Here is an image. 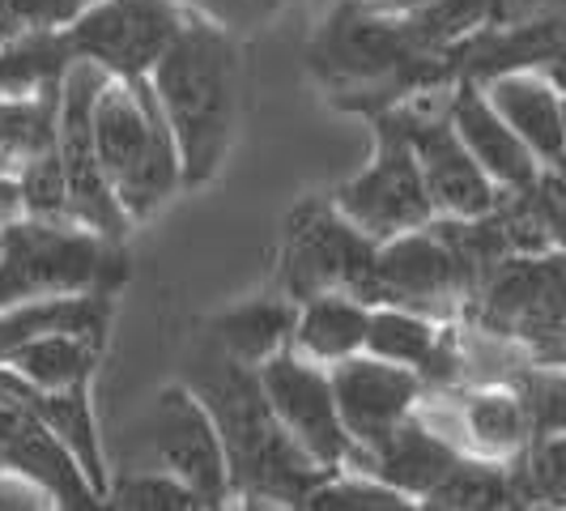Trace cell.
<instances>
[{
  "mask_svg": "<svg viewBox=\"0 0 566 511\" xmlns=\"http://www.w3.org/2000/svg\"><path fill=\"white\" fill-rule=\"evenodd\" d=\"M192 393L205 400V409L218 423V435L227 444L230 460V486H234L239 499L303 508V499L312 494L315 486L324 478H333L277 423L273 405L264 397L260 371L230 358L218 341L200 363Z\"/></svg>",
  "mask_w": 566,
  "mask_h": 511,
  "instance_id": "cell-1",
  "label": "cell"
},
{
  "mask_svg": "<svg viewBox=\"0 0 566 511\" xmlns=\"http://www.w3.org/2000/svg\"><path fill=\"white\" fill-rule=\"evenodd\" d=\"M149 82H154V94H158L175 145H179L184 188L209 184L234 142V115H239L234 30L188 9L179 34L149 69Z\"/></svg>",
  "mask_w": 566,
  "mask_h": 511,
  "instance_id": "cell-2",
  "label": "cell"
},
{
  "mask_svg": "<svg viewBox=\"0 0 566 511\" xmlns=\"http://www.w3.org/2000/svg\"><path fill=\"white\" fill-rule=\"evenodd\" d=\"M94 142L115 200L133 222L184 188L170 119L149 77H107L94 98Z\"/></svg>",
  "mask_w": 566,
  "mask_h": 511,
  "instance_id": "cell-3",
  "label": "cell"
},
{
  "mask_svg": "<svg viewBox=\"0 0 566 511\" xmlns=\"http://www.w3.org/2000/svg\"><path fill=\"white\" fill-rule=\"evenodd\" d=\"M119 278H124V255L115 239H103L77 222H48L27 213L4 227L0 307L115 290Z\"/></svg>",
  "mask_w": 566,
  "mask_h": 511,
  "instance_id": "cell-4",
  "label": "cell"
},
{
  "mask_svg": "<svg viewBox=\"0 0 566 511\" xmlns=\"http://www.w3.org/2000/svg\"><path fill=\"white\" fill-rule=\"evenodd\" d=\"M112 73L94 60H73L64 82H60V119H56V154L69 184V213L73 222L103 239H124V230L133 227V218L124 213V205L115 200L112 184L98 163V142H94V98L98 85Z\"/></svg>",
  "mask_w": 566,
  "mask_h": 511,
  "instance_id": "cell-5",
  "label": "cell"
},
{
  "mask_svg": "<svg viewBox=\"0 0 566 511\" xmlns=\"http://www.w3.org/2000/svg\"><path fill=\"white\" fill-rule=\"evenodd\" d=\"M333 205L363 234H370L375 243L392 239L400 230L430 227L434 205H430V192H426L422 163H418V149H413L409 119L379 115L375 163L363 175H354L337 192Z\"/></svg>",
  "mask_w": 566,
  "mask_h": 511,
  "instance_id": "cell-6",
  "label": "cell"
},
{
  "mask_svg": "<svg viewBox=\"0 0 566 511\" xmlns=\"http://www.w3.org/2000/svg\"><path fill=\"white\" fill-rule=\"evenodd\" d=\"M379 243L354 227L337 205L307 200L294 209L282 248V290L294 303H307L328 290L363 294Z\"/></svg>",
  "mask_w": 566,
  "mask_h": 511,
  "instance_id": "cell-7",
  "label": "cell"
},
{
  "mask_svg": "<svg viewBox=\"0 0 566 511\" xmlns=\"http://www.w3.org/2000/svg\"><path fill=\"white\" fill-rule=\"evenodd\" d=\"M184 18L179 0H94L64 34L77 56L103 64L112 77H149Z\"/></svg>",
  "mask_w": 566,
  "mask_h": 511,
  "instance_id": "cell-8",
  "label": "cell"
},
{
  "mask_svg": "<svg viewBox=\"0 0 566 511\" xmlns=\"http://www.w3.org/2000/svg\"><path fill=\"white\" fill-rule=\"evenodd\" d=\"M260 384H264V397L273 405L277 423L290 430V439L312 456L319 469L337 473L340 465L349 460L354 439H349V430L340 423L328 367L303 358L290 345V350H282L277 358H269L260 367Z\"/></svg>",
  "mask_w": 566,
  "mask_h": 511,
  "instance_id": "cell-9",
  "label": "cell"
},
{
  "mask_svg": "<svg viewBox=\"0 0 566 511\" xmlns=\"http://www.w3.org/2000/svg\"><path fill=\"white\" fill-rule=\"evenodd\" d=\"M149 448L158 469L188 482L209 508H222L234 486H230L227 444L218 435L213 414L192 388H163L149 409Z\"/></svg>",
  "mask_w": 566,
  "mask_h": 511,
  "instance_id": "cell-10",
  "label": "cell"
},
{
  "mask_svg": "<svg viewBox=\"0 0 566 511\" xmlns=\"http://www.w3.org/2000/svg\"><path fill=\"white\" fill-rule=\"evenodd\" d=\"M460 290H469V273L443 230H400L379 243L363 303H397L413 312H443Z\"/></svg>",
  "mask_w": 566,
  "mask_h": 511,
  "instance_id": "cell-11",
  "label": "cell"
},
{
  "mask_svg": "<svg viewBox=\"0 0 566 511\" xmlns=\"http://www.w3.org/2000/svg\"><path fill=\"white\" fill-rule=\"evenodd\" d=\"M430 52L413 18H388L367 4H345L333 13L315 60L340 82H379Z\"/></svg>",
  "mask_w": 566,
  "mask_h": 511,
  "instance_id": "cell-12",
  "label": "cell"
},
{
  "mask_svg": "<svg viewBox=\"0 0 566 511\" xmlns=\"http://www.w3.org/2000/svg\"><path fill=\"white\" fill-rule=\"evenodd\" d=\"M0 469L34 482L56 508L103 503L73 448L30 405L18 400H0Z\"/></svg>",
  "mask_w": 566,
  "mask_h": 511,
  "instance_id": "cell-13",
  "label": "cell"
},
{
  "mask_svg": "<svg viewBox=\"0 0 566 511\" xmlns=\"http://www.w3.org/2000/svg\"><path fill=\"white\" fill-rule=\"evenodd\" d=\"M328 375H333L340 423L349 430L354 448L379 444L392 426L405 423L418 409V397H422V375L418 371L388 363V358H375L367 350L345 358V363H333Z\"/></svg>",
  "mask_w": 566,
  "mask_h": 511,
  "instance_id": "cell-14",
  "label": "cell"
},
{
  "mask_svg": "<svg viewBox=\"0 0 566 511\" xmlns=\"http://www.w3.org/2000/svg\"><path fill=\"white\" fill-rule=\"evenodd\" d=\"M413 149L422 163V179L434 213L443 218H485L499 209V184L482 170V163L469 154V145L460 142L452 119H426L409 124Z\"/></svg>",
  "mask_w": 566,
  "mask_h": 511,
  "instance_id": "cell-15",
  "label": "cell"
},
{
  "mask_svg": "<svg viewBox=\"0 0 566 511\" xmlns=\"http://www.w3.org/2000/svg\"><path fill=\"white\" fill-rule=\"evenodd\" d=\"M349 456H367L363 473H370V478L397 486L400 494H409V499H426V494L455 469L460 448H455L448 435L430 430L422 418L409 414V418L392 426L379 444L349 448Z\"/></svg>",
  "mask_w": 566,
  "mask_h": 511,
  "instance_id": "cell-16",
  "label": "cell"
},
{
  "mask_svg": "<svg viewBox=\"0 0 566 511\" xmlns=\"http://www.w3.org/2000/svg\"><path fill=\"white\" fill-rule=\"evenodd\" d=\"M452 128L460 142L469 145V154L482 163V170L507 192H528L541 179V163L528 145L520 142V133L511 128L503 115L494 112V103L485 98V90L464 85L452 98Z\"/></svg>",
  "mask_w": 566,
  "mask_h": 511,
  "instance_id": "cell-17",
  "label": "cell"
},
{
  "mask_svg": "<svg viewBox=\"0 0 566 511\" xmlns=\"http://www.w3.org/2000/svg\"><path fill=\"white\" fill-rule=\"evenodd\" d=\"M485 98L520 133V142L537 154V163H545V167L563 163V94L554 90L549 77H541L533 69L499 73V77L485 82Z\"/></svg>",
  "mask_w": 566,
  "mask_h": 511,
  "instance_id": "cell-18",
  "label": "cell"
},
{
  "mask_svg": "<svg viewBox=\"0 0 566 511\" xmlns=\"http://www.w3.org/2000/svg\"><path fill=\"white\" fill-rule=\"evenodd\" d=\"M367 324L370 303H363L349 290H328V294H315L307 303H298L290 345L303 358L333 367V363H345V358L367 350Z\"/></svg>",
  "mask_w": 566,
  "mask_h": 511,
  "instance_id": "cell-19",
  "label": "cell"
},
{
  "mask_svg": "<svg viewBox=\"0 0 566 511\" xmlns=\"http://www.w3.org/2000/svg\"><path fill=\"white\" fill-rule=\"evenodd\" d=\"M294 320H298V303L285 290L282 294H260V299H248V303L218 315L213 320V341L227 350L230 358L260 371L269 358L290 350Z\"/></svg>",
  "mask_w": 566,
  "mask_h": 511,
  "instance_id": "cell-20",
  "label": "cell"
},
{
  "mask_svg": "<svg viewBox=\"0 0 566 511\" xmlns=\"http://www.w3.org/2000/svg\"><path fill=\"white\" fill-rule=\"evenodd\" d=\"M103 341L90 333H73V328H52L39 337L22 341L4 363L18 371L22 379H30L34 388L48 393H69V388H85L94 363H98Z\"/></svg>",
  "mask_w": 566,
  "mask_h": 511,
  "instance_id": "cell-21",
  "label": "cell"
},
{
  "mask_svg": "<svg viewBox=\"0 0 566 511\" xmlns=\"http://www.w3.org/2000/svg\"><path fill=\"white\" fill-rule=\"evenodd\" d=\"M77 60L64 30H13L0 34V98H30L64 82Z\"/></svg>",
  "mask_w": 566,
  "mask_h": 511,
  "instance_id": "cell-22",
  "label": "cell"
},
{
  "mask_svg": "<svg viewBox=\"0 0 566 511\" xmlns=\"http://www.w3.org/2000/svg\"><path fill=\"white\" fill-rule=\"evenodd\" d=\"M455 423L464 430L469 448L485 460H515V456L528 448L533 439V423H528V405L520 393L511 388H482V393H469Z\"/></svg>",
  "mask_w": 566,
  "mask_h": 511,
  "instance_id": "cell-23",
  "label": "cell"
},
{
  "mask_svg": "<svg viewBox=\"0 0 566 511\" xmlns=\"http://www.w3.org/2000/svg\"><path fill=\"white\" fill-rule=\"evenodd\" d=\"M60 85L30 98H0V175L18 179L30 163L56 149Z\"/></svg>",
  "mask_w": 566,
  "mask_h": 511,
  "instance_id": "cell-24",
  "label": "cell"
},
{
  "mask_svg": "<svg viewBox=\"0 0 566 511\" xmlns=\"http://www.w3.org/2000/svg\"><path fill=\"white\" fill-rule=\"evenodd\" d=\"M426 508H452V511H485V508H511L520 503L515 482H511V469L503 460H469L460 456L455 469L434 486L422 499Z\"/></svg>",
  "mask_w": 566,
  "mask_h": 511,
  "instance_id": "cell-25",
  "label": "cell"
},
{
  "mask_svg": "<svg viewBox=\"0 0 566 511\" xmlns=\"http://www.w3.org/2000/svg\"><path fill=\"white\" fill-rule=\"evenodd\" d=\"M439 345V328L413 307H397V303H375L367 324V354L388 358L400 367H413L422 375Z\"/></svg>",
  "mask_w": 566,
  "mask_h": 511,
  "instance_id": "cell-26",
  "label": "cell"
},
{
  "mask_svg": "<svg viewBox=\"0 0 566 511\" xmlns=\"http://www.w3.org/2000/svg\"><path fill=\"white\" fill-rule=\"evenodd\" d=\"M511 482H515L520 503L545 499V503L566 508V430L533 435V444L515 456Z\"/></svg>",
  "mask_w": 566,
  "mask_h": 511,
  "instance_id": "cell-27",
  "label": "cell"
},
{
  "mask_svg": "<svg viewBox=\"0 0 566 511\" xmlns=\"http://www.w3.org/2000/svg\"><path fill=\"white\" fill-rule=\"evenodd\" d=\"M303 508L312 511H400L409 508V494H400L397 486L379 482L370 473H354V478H324L312 494L303 499Z\"/></svg>",
  "mask_w": 566,
  "mask_h": 511,
  "instance_id": "cell-28",
  "label": "cell"
},
{
  "mask_svg": "<svg viewBox=\"0 0 566 511\" xmlns=\"http://www.w3.org/2000/svg\"><path fill=\"white\" fill-rule=\"evenodd\" d=\"M18 188H22V213L27 218H48V222H73L69 213V184H64V167H60V154H43L39 163H30L18 175Z\"/></svg>",
  "mask_w": 566,
  "mask_h": 511,
  "instance_id": "cell-29",
  "label": "cell"
},
{
  "mask_svg": "<svg viewBox=\"0 0 566 511\" xmlns=\"http://www.w3.org/2000/svg\"><path fill=\"white\" fill-rule=\"evenodd\" d=\"M115 508H137V511H197V508H209L205 499H200L197 490L188 482H179L175 473L167 469H158V473H142V478H133V482L115 486L112 494Z\"/></svg>",
  "mask_w": 566,
  "mask_h": 511,
  "instance_id": "cell-30",
  "label": "cell"
},
{
  "mask_svg": "<svg viewBox=\"0 0 566 511\" xmlns=\"http://www.w3.org/2000/svg\"><path fill=\"white\" fill-rule=\"evenodd\" d=\"M94 0H0V34L13 30H64Z\"/></svg>",
  "mask_w": 566,
  "mask_h": 511,
  "instance_id": "cell-31",
  "label": "cell"
},
{
  "mask_svg": "<svg viewBox=\"0 0 566 511\" xmlns=\"http://www.w3.org/2000/svg\"><path fill=\"white\" fill-rule=\"evenodd\" d=\"M179 4H184V9H192V13L213 18L218 27H227V30L264 27V22L282 9V0H179Z\"/></svg>",
  "mask_w": 566,
  "mask_h": 511,
  "instance_id": "cell-32",
  "label": "cell"
},
{
  "mask_svg": "<svg viewBox=\"0 0 566 511\" xmlns=\"http://www.w3.org/2000/svg\"><path fill=\"white\" fill-rule=\"evenodd\" d=\"M39 508H56V503L34 482L0 469V511H39Z\"/></svg>",
  "mask_w": 566,
  "mask_h": 511,
  "instance_id": "cell-33",
  "label": "cell"
},
{
  "mask_svg": "<svg viewBox=\"0 0 566 511\" xmlns=\"http://www.w3.org/2000/svg\"><path fill=\"white\" fill-rule=\"evenodd\" d=\"M554 73L566 82V39H563V48H558V56H554Z\"/></svg>",
  "mask_w": 566,
  "mask_h": 511,
  "instance_id": "cell-34",
  "label": "cell"
},
{
  "mask_svg": "<svg viewBox=\"0 0 566 511\" xmlns=\"http://www.w3.org/2000/svg\"><path fill=\"white\" fill-rule=\"evenodd\" d=\"M563 142H566V94H563Z\"/></svg>",
  "mask_w": 566,
  "mask_h": 511,
  "instance_id": "cell-35",
  "label": "cell"
},
{
  "mask_svg": "<svg viewBox=\"0 0 566 511\" xmlns=\"http://www.w3.org/2000/svg\"><path fill=\"white\" fill-rule=\"evenodd\" d=\"M0 252H4V227H0Z\"/></svg>",
  "mask_w": 566,
  "mask_h": 511,
  "instance_id": "cell-36",
  "label": "cell"
}]
</instances>
